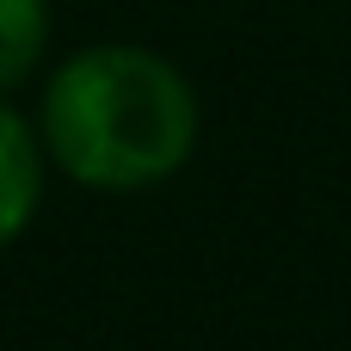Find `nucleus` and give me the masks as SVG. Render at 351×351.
<instances>
[{
    "label": "nucleus",
    "instance_id": "f257e3e1",
    "mask_svg": "<svg viewBox=\"0 0 351 351\" xmlns=\"http://www.w3.org/2000/svg\"><path fill=\"white\" fill-rule=\"evenodd\" d=\"M43 142L68 179L93 191H142L191 160L197 99L167 56L99 43L56 68L43 99Z\"/></svg>",
    "mask_w": 351,
    "mask_h": 351
},
{
    "label": "nucleus",
    "instance_id": "f03ea898",
    "mask_svg": "<svg viewBox=\"0 0 351 351\" xmlns=\"http://www.w3.org/2000/svg\"><path fill=\"white\" fill-rule=\"evenodd\" d=\"M37 191H43L37 136L0 105V247L25 234V222H31V210H37Z\"/></svg>",
    "mask_w": 351,
    "mask_h": 351
},
{
    "label": "nucleus",
    "instance_id": "7ed1b4c3",
    "mask_svg": "<svg viewBox=\"0 0 351 351\" xmlns=\"http://www.w3.org/2000/svg\"><path fill=\"white\" fill-rule=\"evenodd\" d=\"M43 37H49V6L43 0H0V86H12L37 68Z\"/></svg>",
    "mask_w": 351,
    "mask_h": 351
}]
</instances>
